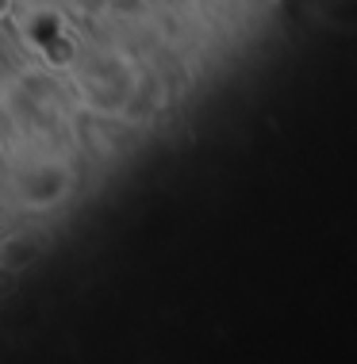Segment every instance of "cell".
Returning <instances> with one entry per match:
<instances>
[{
	"label": "cell",
	"mask_w": 357,
	"mask_h": 364,
	"mask_svg": "<svg viewBox=\"0 0 357 364\" xmlns=\"http://www.w3.org/2000/svg\"><path fill=\"white\" fill-rule=\"evenodd\" d=\"M8 8H12V0H0V16H4V12H8Z\"/></svg>",
	"instance_id": "1"
}]
</instances>
